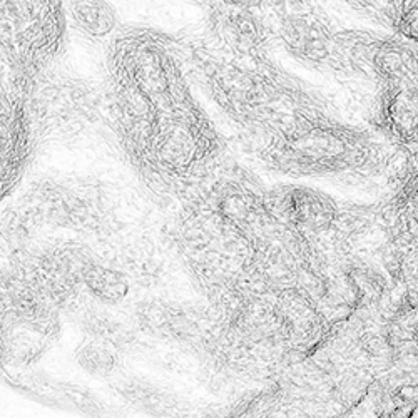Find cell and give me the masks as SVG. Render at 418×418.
<instances>
[{
	"label": "cell",
	"instance_id": "5b68a950",
	"mask_svg": "<svg viewBox=\"0 0 418 418\" xmlns=\"http://www.w3.org/2000/svg\"><path fill=\"white\" fill-rule=\"evenodd\" d=\"M121 395L132 403L134 407H141L146 410H156V408L166 405V393L159 390L153 383L146 382V380H126V382L119 383Z\"/></svg>",
	"mask_w": 418,
	"mask_h": 418
},
{
	"label": "cell",
	"instance_id": "277c9868",
	"mask_svg": "<svg viewBox=\"0 0 418 418\" xmlns=\"http://www.w3.org/2000/svg\"><path fill=\"white\" fill-rule=\"evenodd\" d=\"M82 324L84 330L87 331V336L116 346L119 352L130 348L134 343L132 330L105 311H89L82 316Z\"/></svg>",
	"mask_w": 418,
	"mask_h": 418
},
{
	"label": "cell",
	"instance_id": "7a4b0ae2",
	"mask_svg": "<svg viewBox=\"0 0 418 418\" xmlns=\"http://www.w3.org/2000/svg\"><path fill=\"white\" fill-rule=\"evenodd\" d=\"M81 285L97 303L116 306L128 298L130 278L119 266L99 259L92 253L81 268Z\"/></svg>",
	"mask_w": 418,
	"mask_h": 418
},
{
	"label": "cell",
	"instance_id": "6da1fadb",
	"mask_svg": "<svg viewBox=\"0 0 418 418\" xmlns=\"http://www.w3.org/2000/svg\"><path fill=\"white\" fill-rule=\"evenodd\" d=\"M136 328L146 335L171 341L204 340V316L162 299H147L134 310Z\"/></svg>",
	"mask_w": 418,
	"mask_h": 418
},
{
	"label": "cell",
	"instance_id": "3957f363",
	"mask_svg": "<svg viewBox=\"0 0 418 418\" xmlns=\"http://www.w3.org/2000/svg\"><path fill=\"white\" fill-rule=\"evenodd\" d=\"M79 366L92 377L109 378L119 368L121 354L116 346L89 336L74 352Z\"/></svg>",
	"mask_w": 418,
	"mask_h": 418
}]
</instances>
